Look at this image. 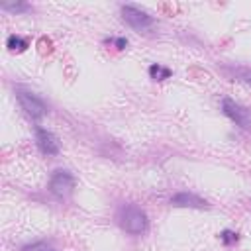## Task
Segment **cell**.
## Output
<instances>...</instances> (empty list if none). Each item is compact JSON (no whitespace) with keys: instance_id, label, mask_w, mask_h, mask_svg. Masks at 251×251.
Instances as JSON below:
<instances>
[{"instance_id":"obj_1","label":"cell","mask_w":251,"mask_h":251,"mask_svg":"<svg viewBox=\"0 0 251 251\" xmlns=\"http://www.w3.org/2000/svg\"><path fill=\"white\" fill-rule=\"evenodd\" d=\"M118 222L124 231L130 235H142L147 230V214L136 206V204H126L118 212Z\"/></svg>"},{"instance_id":"obj_2","label":"cell","mask_w":251,"mask_h":251,"mask_svg":"<svg viewBox=\"0 0 251 251\" xmlns=\"http://www.w3.org/2000/svg\"><path fill=\"white\" fill-rule=\"evenodd\" d=\"M16 98H18L22 110H24L32 120H42V118L47 114V106H45V102H43L38 94L30 92V90H24V88H18V90H16Z\"/></svg>"},{"instance_id":"obj_3","label":"cell","mask_w":251,"mask_h":251,"mask_svg":"<svg viewBox=\"0 0 251 251\" xmlns=\"http://www.w3.org/2000/svg\"><path fill=\"white\" fill-rule=\"evenodd\" d=\"M122 18H124L126 24H130L134 30H142V32L149 30L155 24L153 16H149L146 10H142L138 6H132V4L122 6Z\"/></svg>"},{"instance_id":"obj_4","label":"cell","mask_w":251,"mask_h":251,"mask_svg":"<svg viewBox=\"0 0 251 251\" xmlns=\"http://www.w3.org/2000/svg\"><path fill=\"white\" fill-rule=\"evenodd\" d=\"M222 110H224V114H226L231 122H235V124L239 126V128L251 130V110H247L245 106L237 104V102L231 100V98H224V100H222Z\"/></svg>"},{"instance_id":"obj_5","label":"cell","mask_w":251,"mask_h":251,"mask_svg":"<svg viewBox=\"0 0 251 251\" xmlns=\"http://www.w3.org/2000/svg\"><path fill=\"white\" fill-rule=\"evenodd\" d=\"M49 190L59 196V198H67L73 190H75V177L65 171V169H57L53 175H51V181H49Z\"/></svg>"},{"instance_id":"obj_6","label":"cell","mask_w":251,"mask_h":251,"mask_svg":"<svg viewBox=\"0 0 251 251\" xmlns=\"http://www.w3.org/2000/svg\"><path fill=\"white\" fill-rule=\"evenodd\" d=\"M36 142H38V147L42 153H45V155H57L59 153L57 138L45 128H40V126L36 128Z\"/></svg>"},{"instance_id":"obj_7","label":"cell","mask_w":251,"mask_h":251,"mask_svg":"<svg viewBox=\"0 0 251 251\" xmlns=\"http://www.w3.org/2000/svg\"><path fill=\"white\" fill-rule=\"evenodd\" d=\"M171 204L179 206V208H204L206 200H202L200 196H196L192 192H179V194L171 196Z\"/></svg>"},{"instance_id":"obj_8","label":"cell","mask_w":251,"mask_h":251,"mask_svg":"<svg viewBox=\"0 0 251 251\" xmlns=\"http://www.w3.org/2000/svg\"><path fill=\"white\" fill-rule=\"evenodd\" d=\"M6 47H8L10 51H14V53H22V51L28 49V40L14 34V36H10V38L6 40Z\"/></svg>"},{"instance_id":"obj_9","label":"cell","mask_w":251,"mask_h":251,"mask_svg":"<svg viewBox=\"0 0 251 251\" xmlns=\"http://www.w3.org/2000/svg\"><path fill=\"white\" fill-rule=\"evenodd\" d=\"M173 73H171V69L169 67H163V65H159V63H153L151 67H149V77L153 79V81H165V79H169Z\"/></svg>"},{"instance_id":"obj_10","label":"cell","mask_w":251,"mask_h":251,"mask_svg":"<svg viewBox=\"0 0 251 251\" xmlns=\"http://www.w3.org/2000/svg\"><path fill=\"white\" fill-rule=\"evenodd\" d=\"M233 77L239 79V81H243V83H251V69H247V67H235L233 69Z\"/></svg>"},{"instance_id":"obj_11","label":"cell","mask_w":251,"mask_h":251,"mask_svg":"<svg viewBox=\"0 0 251 251\" xmlns=\"http://www.w3.org/2000/svg\"><path fill=\"white\" fill-rule=\"evenodd\" d=\"M220 239H222L224 245H233V243L237 241V233L231 231V230H224V231L220 233Z\"/></svg>"},{"instance_id":"obj_12","label":"cell","mask_w":251,"mask_h":251,"mask_svg":"<svg viewBox=\"0 0 251 251\" xmlns=\"http://www.w3.org/2000/svg\"><path fill=\"white\" fill-rule=\"evenodd\" d=\"M2 10H8V12L18 14V12H28L30 6L28 4H2Z\"/></svg>"},{"instance_id":"obj_13","label":"cell","mask_w":251,"mask_h":251,"mask_svg":"<svg viewBox=\"0 0 251 251\" xmlns=\"http://www.w3.org/2000/svg\"><path fill=\"white\" fill-rule=\"evenodd\" d=\"M24 251H53L47 243H43V241H38V243H32V245H26L24 247Z\"/></svg>"},{"instance_id":"obj_14","label":"cell","mask_w":251,"mask_h":251,"mask_svg":"<svg viewBox=\"0 0 251 251\" xmlns=\"http://www.w3.org/2000/svg\"><path fill=\"white\" fill-rule=\"evenodd\" d=\"M106 43H114L118 49H126V47H128V40H126V38H108Z\"/></svg>"}]
</instances>
